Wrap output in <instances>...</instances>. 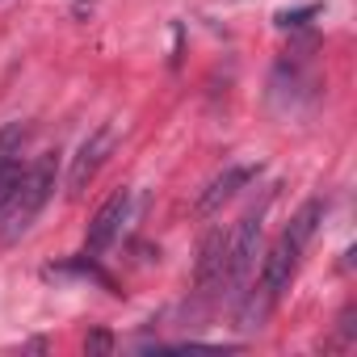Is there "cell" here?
I'll return each mask as SVG.
<instances>
[{
    "label": "cell",
    "instance_id": "1",
    "mask_svg": "<svg viewBox=\"0 0 357 357\" xmlns=\"http://www.w3.org/2000/svg\"><path fill=\"white\" fill-rule=\"evenodd\" d=\"M51 190H55V160L43 155L34 168H26V181H22V190H17V198L9 202L5 215H0V219H5V227H0V240H5V244L22 240V236L30 231V223L43 215V206L51 202Z\"/></svg>",
    "mask_w": 357,
    "mask_h": 357
},
{
    "label": "cell",
    "instance_id": "2",
    "mask_svg": "<svg viewBox=\"0 0 357 357\" xmlns=\"http://www.w3.org/2000/svg\"><path fill=\"white\" fill-rule=\"evenodd\" d=\"M261 223H265V211H248L236 231L227 236V252H223V286L219 294L223 298H240L252 269H257V244H261Z\"/></svg>",
    "mask_w": 357,
    "mask_h": 357
},
{
    "label": "cell",
    "instance_id": "3",
    "mask_svg": "<svg viewBox=\"0 0 357 357\" xmlns=\"http://www.w3.org/2000/svg\"><path fill=\"white\" fill-rule=\"evenodd\" d=\"M114 143H118V130H114V122H101L80 147H76V155H72V168H68V194L72 198H80L89 185H93V176L101 172V164L109 160V151H114Z\"/></svg>",
    "mask_w": 357,
    "mask_h": 357
},
{
    "label": "cell",
    "instance_id": "4",
    "mask_svg": "<svg viewBox=\"0 0 357 357\" xmlns=\"http://www.w3.org/2000/svg\"><path fill=\"white\" fill-rule=\"evenodd\" d=\"M130 219V190H118L97 215H93V223H89V236H84V252H105L118 236H122V223Z\"/></svg>",
    "mask_w": 357,
    "mask_h": 357
},
{
    "label": "cell",
    "instance_id": "5",
    "mask_svg": "<svg viewBox=\"0 0 357 357\" xmlns=\"http://www.w3.org/2000/svg\"><path fill=\"white\" fill-rule=\"evenodd\" d=\"M257 172L261 168H252V164H231L227 172H219L215 181L206 185V194L198 198V215H215V211H223L248 181H257Z\"/></svg>",
    "mask_w": 357,
    "mask_h": 357
},
{
    "label": "cell",
    "instance_id": "6",
    "mask_svg": "<svg viewBox=\"0 0 357 357\" xmlns=\"http://www.w3.org/2000/svg\"><path fill=\"white\" fill-rule=\"evenodd\" d=\"M223 252H227V236L215 227L198 248V273L194 278H198L202 294H219V286H223Z\"/></svg>",
    "mask_w": 357,
    "mask_h": 357
},
{
    "label": "cell",
    "instance_id": "7",
    "mask_svg": "<svg viewBox=\"0 0 357 357\" xmlns=\"http://www.w3.org/2000/svg\"><path fill=\"white\" fill-rule=\"evenodd\" d=\"M22 181H26V164H22L17 155H13V160H0V215H5L9 202L17 198Z\"/></svg>",
    "mask_w": 357,
    "mask_h": 357
},
{
    "label": "cell",
    "instance_id": "8",
    "mask_svg": "<svg viewBox=\"0 0 357 357\" xmlns=\"http://www.w3.org/2000/svg\"><path fill=\"white\" fill-rule=\"evenodd\" d=\"M319 13V5H303V9H282L278 13V26L282 30H298V26H307V17H315Z\"/></svg>",
    "mask_w": 357,
    "mask_h": 357
},
{
    "label": "cell",
    "instance_id": "9",
    "mask_svg": "<svg viewBox=\"0 0 357 357\" xmlns=\"http://www.w3.org/2000/svg\"><path fill=\"white\" fill-rule=\"evenodd\" d=\"M84 349H89V353H105V349H114V340H109L105 332H93V336L84 340Z\"/></svg>",
    "mask_w": 357,
    "mask_h": 357
}]
</instances>
